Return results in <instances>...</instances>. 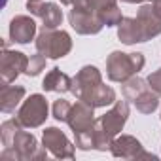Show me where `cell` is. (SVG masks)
<instances>
[{"instance_id": "obj_10", "label": "cell", "mask_w": 161, "mask_h": 161, "mask_svg": "<svg viewBox=\"0 0 161 161\" xmlns=\"http://www.w3.org/2000/svg\"><path fill=\"white\" fill-rule=\"evenodd\" d=\"M42 144L57 159H72L76 155L74 144L68 140V136L59 127H46L42 135Z\"/></svg>"}, {"instance_id": "obj_20", "label": "cell", "mask_w": 161, "mask_h": 161, "mask_svg": "<svg viewBox=\"0 0 161 161\" xmlns=\"http://www.w3.org/2000/svg\"><path fill=\"white\" fill-rule=\"evenodd\" d=\"M148 87H150V86H148L146 80H142V78H138V76H131L129 80H125V82L121 84V93H123V97H125L127 101H135V99H136L140 93H144Z\"/></svg>"}, {"instance_id": "obj_14", "label": "cell", "mask_w": 161, "mask_h": 161, "mask_svg": "<svg viewBox=\"0 0 161 161\" xmlns=\"http://www.w3.org/2000/svg\"><path fill=\"white\" fill-rule=\"evenodd\" d=\"M36 36V21L29 15H15L10 21V40L15 44H29Z\"/></svg>"}, {"instance_id": "obj_11", "label": "cell", "mask_w": 161, "mask_h": 161, "mask_svg": "<svg viewBox=\"0 0 161 161\" xmlns=\"http://www.w3.org/2000/svg\"><path fill=\"white\" fill-rule=\"evenodd\" d=\"M68 23L70 27L78 32V34H99L104 29V21L101 19L99 14L89 12V10H82L72 6V10L68 12Z\"/></svg>"}, {"instance_id": "obj_17", "label": "cell", "mask_w": 161, "mask_h": 161, "mask_svg": "<svg viewBox=\"0 0 161 161\" xmlns=\"http://www.w3.org/2000/svg\"><path fill=\"white\" fill-rule=\"evenodd\" d=\"M42 87L44 91H49V93H68L72 89V78L61 72L59 68H51L44 78Z\"/></svg>"}, {"instance_id": "obj_22", "label": "cell", "mask_w": 161, "mask_h": 161, "mask_svg": "<svg viewBox=\"0 0 161 161\" xmlns=\"http://www.w3.org/2000/svg\"><path fill=\"white\" fill-rule=\"evenodd\" d=\"M46 61H47V57L38 51L36 55H32V57L29 59V64H27L25 74H27V76H38V74L46 68Z\"/></svg>"}, {"instance_id": "obj_21", "label": "cell", "mask_w": 161, "mask_h": 161, "mask_svg": "<svg viewBox=\"0 0 161 161\" xmlns=\"http://www.w3.org/2000/svg\"><path fill=\"white\" fill-rule=\"evenodd\" d=\"M19 129H23V123H21L17 118L6 119V121L2 123V127H0V138H2V146H4V148H10V146H12L14 136H15V133H17Z\"/></svg>"}, {"instance_id": "obj_25", "label": "cell", "mask_w": 161, "mask_h": 161, "mask_svg": "<svg viewBox=\"0 0 161 161\" xmlns=\"http://www.w3.org/2000/svg\"><path fill=\"white\" fill-rule=\"evenodd\" d=\"M152 6H153V10H155V14L161 17V0H153L152 2Z\"/></svg>"}, {"instance_id": "obj_6", "label": "cell", "mask_w": 161, "mask_h": 161, "mask_svg": "<svg viewBox=\"0 0 161 161\" xmlns=\"http://www.w3.org/2000/svg\"><path fill=\"white\" fill-rule=\"evenodd\" d=\"M36 44V51H40L42 55H46L47 59H63L70 53L72 49V38L66 31H59V29H42V32L36 36L34 40Z\"/></svg>"}, {"instance_id": "obj_23", "label": "cell", "mask_w": 161, "mask_h": 161, "mask_svg": "<svg viewBox=\"0 0 161 161\" xmlns=\"http://www.w3.org/2000/svg\"><path fill=\"white\" fill-rule=\"evenodd\" d=\"M53 118L57 119V121H66L68 119V114H70V110H72V104L66 101V99H57L55 103H53Z\"/></svg>"}, {"instance_id": "obj_8", "label": "cell", "mask_w": 161, "mask_h": 161, "mask_svg": "<svg viewBox=\"0 0 161 161\" xmlns=\"http://www.w3.org/2000/svg\"><path fill=\"white\" fill-rule=\"evenodd\" d=\"M27 64H29V57L25 53L4 47L2 55H0V84L10 86L12 82H15L17 76L27 70Z\"/></svg>"}, {"instance_id": "obj_27", "label": "cell", "mask_w": 161, "mask_h": 161, "mask_svg": "<svg viewBox=\"0 0 161 161\" xmlns=\"http://www.w3.org/2000/svg\"><path fill=\"white\" fill-rule=\"evenodd\" d=\"M59 2H61L63 6H72V2H74V0H59Z\"/></svg>"}, {"instance_id": "obj_1", "label": "cell", "mask_w": 161, "mask_h": 161, "mask_svg": "<svg viewBox=\"0 0 161 161\" xmlns=\"http://www.w3.org/2000/svg\"><path fill=\"white\" fill-rule=\"evenodd\" d=\"M70 93L78 101H86L93 108H103L116 103V91L110 86H104L103 74L95 64H86L72 78Z\"/></svg>"}, {"instance_id": "obj_18", "label": "cell", "mask_w": 161, "mask_h": 161, "mask_svg": "<svg viewBox=\"0 0 161 161\" xmlns=\"http://www.w3.org/2000/svg\"><path fill=\"white\" fill-rule=\"evenodd\" d=\"M23 86H2L0 87V110L4 114H12L25 97Z\"/></svg>"}, {"instance_id": "obj_13", "label": "cell", "mask_w": 161, "mask_h": 161, "mask_svg": "<svg viewBox=\"0 0 161 161\" xmlns=\"http://www.w3.org/2000/svg\"><path fill=\"white\" fill-rule=\"evenodd\" d=\"M110 152L114 157H121V159H136V157H148V159H157V155L144 152L142 144L138 138L131 136V135H121L116 136L110 144Z\"/></svg>"}, {"instance_id": "obj_16", "label": "cell", "mask_w": 161, "mask_h": 161, "mask_svg": "<svg viewBox=\"0 0 161 161\" xmlns=\"http://www.w3.org/2000/svg\"><path fill=\"white\" fill-rule=\"evenodd\" d=\"M118 38L125 46H133V44L144 42L142 29H140L136 17H123L121 19V23L118 25Z\"/></svg>"}, {"instance_id": "obj_3", "label": "cell", "mask_w": 161, "mask_h": 161, "mask_svg": "<svg viewBox=\"0 0 161 161\" xmlns=\"http://www.w3.org/2000/svg\"><path fill=\"white\" fill-rule=\"evenodd\" d=\"M95 108L87 104L86 101H78L72 104V110L68 114V127L74 133L76 146L80 150H91L95 148Z\"/></svg>"}, {"instance_id": "obj_2", "label": "cell", "mask_w": 161, "mask_h": 161, "mask_svg": "<svg viewBox=\"0 0 161 161\" xmlns=\"http://www.w3.org/2000/svg\"><path fill=\"white\" fill-rule=\"evenodd\" d=\"M129 119V104L127 101H116L114 106L97 119L95 123V150L106 152L110 150L112 140L123 131Z\"/></svg>"}, {"instance_id": "obj_26", "label": "cell", "mask_w": 161, "mask_h": 161, "mask_svg": "<svg viewBox=\"0 0 161 161\" xmlns=\"http://www.w3.org/2000/svg\"><path fill=\"white\" fill-rule=\"evenodd\" d=\"M121 2H127V4H142V2H153V0H121Z\"/></svg>"}, {"instance_id": "obj_9", "label": "cell", "mask_w": 161, "mask_h": 161, "mask_svg": "<svg viewBox=\"0 0 161 161\" xmlns=\"http://www.w3.org/2000/svg\"><path fill=\"white\" fill-rule=\"evenodd\" d=\"M72 6L99 14L104 21V27H118L123 19L121 10L118 8V0H74Z\"/></svg>"}, {"instance_id": "obj_5", "label": "cell", "mask_w": 161, "mask_h": 161, "mask_svg": "<svg viewBox=\"0 0 161 161\" xmlns=\"http://www.w3.org/2000/svg\"><path fill=\"white\" fill-rule=\"evenodd\" d=\"M146 64V59L142 53H123V51H112L106 59V76L110 82L123 84L131 76H136Z\"/></svg>"}, {"instance_id": "obj_4", "label": "cell", "mask_w": 161, "mask_h": 161, "mask_svg": "<svg viewBox=\"0 0 161 161\" xmlns=\"http://www.w3.org/2000/svg\"><path fill=\"white\" fill-rule=\"evenodd\" d=\"M47 157V148L38 144L36 136L32 133H27L19 129L14 136V142L10 148H4L0 153L2 161H38Z\"/></svg>"}, {"instance_id": "obj_12", "label": "cell", "mask_w": 161, "mask_h": 161, "mask_svg": "<svg viewBox=\"0 0 161 161\" xmlns=\"http://www.w3.org/2000/svg\"><path fill=\"white\" fill-rule=\"evenodd\" d=\"M27 10L42 21V29H57L63 25V10L55 2L27 0Z\"/></svg>"}, {"instance_id": "obj_24", "label": "cell", "mask_w": 161, "mask_h": 161, "mask_svg": "<svg viewBox=\"0 0 161 161\" xmlns=\"http://www.w3.org/2000/svg\"><path fill=\"white\" fill-rule=\"evenodd\" d=\"M146 82H148L150 89H152V91H155V93L161 97V68L153 70V72L146 78Z\"/></svg>"}, {"instance_id": "obj_15", "label": "cell", "mask_w": 161, "mask_h": 161, "mask_svg": "<svg viewBox=\"0 0 161 161\" xmlns=\"http://www.w3.org/2000/svg\"><path fill=\"white\" fill-rule=\"evenodd\" d=\"M136 21L142 29V36H144V42L155 38L157 34H161V17L155 14L152 2L150 4H144L140 6L138 14H136Z\"/></svg>"}, {"instance_id": "obj_7", "label": "cell", "mask_w": 161, "mask_h": 161, "mask_svg": "<svg viewBox=\"0 0 161 161\" xmlns=\"http://www.w3.org/2000/svg\"><path fill=\"white\" fill-rule=\"evenodd\" d=\"M47 112H49L47 99L44 95H40V93H32L27 101H23V104L19 106L15 118L23 123V127L36 129V127H42L46 123Z\"/></svg>"}, {"instance_id": "obj_19", "label": "cell", "mask_w": 161, "mask_h": 161, "mask_svg": "<svg viewBox=\"0 0 161 161\" xmlns=\"http://www.w3.org/2000/svg\"><path fill=\"white\" fill-rule=\"evenodd\" d=\"M133 104H135V108H136L140 114H152V112H155L157 106H159V95L148 87L144 93H140V95L133 101Z\"/></svg>"}]
</instances>
